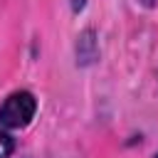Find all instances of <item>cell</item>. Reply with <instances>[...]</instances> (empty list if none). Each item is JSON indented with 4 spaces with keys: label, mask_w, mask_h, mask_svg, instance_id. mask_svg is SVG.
<instances>
[{
    "label": "cell",
    "mask_w": 158,
    "mask_h": 158,
    "mask_svg": "<svg viewBox=\"0 0 158 158\" xmlns=\"http://www.w3.org/2000/svg\"><path fill=\"white\" fill-rule=\"evenodd\" d=\"M35 114H37V99H35V94L27 91V89L12 91L0 104V126L5 131L25 128V126L32 123Z\"/></svg>",
    "instance_id": "6da1fadb"
},
{
    "label": "cell",
    "mask_w": 158,
    "mask_h": 158,
    "mask_svg": "<svg viewBox=\"0 0 158 158\" xmlns=\"http://www.w3.org/2000/svg\"><path fill=\"white\" fill-rule=\"evenodd\" d=\"M99 57V44H96V32L89 27L77 37V64L86 67L91 62H96Z\"/></svg>",
    "instance_id": "7a4b0ae2"
},
{
    "label": "cell",
    "mask_w": 158,
    "mask_h": 158,
    "mask_svg": "<svg viewBox=\"0 0 158 158\" xmlns=\"http://www.w3.org/2000/svg\"><path fill=\"white\" fill-rule=\"evenodd\" d=\"M12 151H15V138L5 128H0V158H10Z\"/></svg>",
    "instance_id": "3957f363"
},
{
    "label": "cell",
    "mask_w": 158,
    "mask_h": 158,
    "mask_svg": "<svg viewBox=\"0 0 158 158\" xmlns=\"http://www.w3.org/2000/svg\"><path fill=\"white\" fill-rule=\"evenodd\" d=\"M69 5H72V10H74V12H81V10H84V5H86V0H69Z\"/></svg>",
    "instance_id": "277c9868"
},
{
    "label": "cell",
    "mask_w": 158,
    "mask_h": 158,
    "mask_svg": "<svg viewBox=\"0 0 158 158\" xmlns=\"http://www.w3.org/2000/svg\"><path fill=\"white\" fill-rule=\"evenodd\" d=\"M141 5H146V7H153V5H156V0H141Z\"/></svg>",
    "instance_id": "5b68a950"
},
{
    "label": "cell",
    "mask_w": 158,
    "mask_h": 158,
    "mask_svg": "<svg viewBox=\"0 0 158 158\" xmlns=\"http://www.w3.org/2000/svg\"><path fill=\"white\" fill-rule=\"evenodd\" d=\"M153 158H158V153H156V156H153Z\"/></svg>",
    "instance_id": "8992f818"
}]
</instances>
